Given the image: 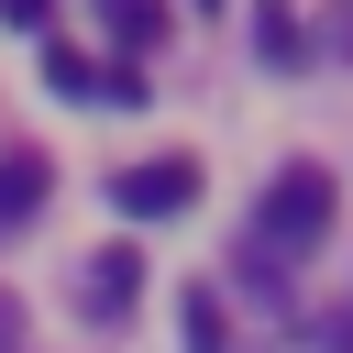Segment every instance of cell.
<instances>
[{"instance_id": "1", "label": "cell", "mask_w": 353, "mask_h": 353, "mask_svg": "<svg viewBox=\"0 0 353 353\" xmlns=\"http://www.w3.org/2000/svg\"><path fill=\"white\" fill-rule=\"evenodd\" d=\"M320 232H331V176L320 165H287L265 188V210H254V276H276V254H309Z\"/></svg>"}, {"instance_id": "2", "label": "cell", "mask_w": 353, "mask_h": 353, "mask_svg": "<svg viewBox=\"0 0 353 353\" xmlns=\"http://www.w3.org/2000/svg\"><path fill=\"white\" fill-rule=\"evenodd\" d=\"M188 199H199V165H188V154H143V165H121V210H132V221H176Z\"/></svg>"}, {"instance_id": "3", "label": "cell", "mask_w": 353, "mask_h": 353, "mask_svg": "<svg viewBox=\"0 0 353 353\" xmlns=\"http://www.w3.org/2000/svg\"><path fill=\"white\" fill-rule=\"evenodd\" d=\"M132 287H143V254H132V243H110V254H88L77 309H88V320H121V309H132Z\"/></svg>"}, {"instance_id": "4", "label": "cell", "mask_w": 353, "mask_h": 353, "mask_svg": "<svg viewBox=\"0 0 353 353\" xmlns=\"http://www.w3.org/2000/svg\"><path fill=\"white\" fill-rule=\"evenodd\" d=\"M44 176H55V165H44L33 143H11V154H0V232H22V221L44 210Z\"/></svg>"}, {"instance_id": "5", "label": "cell", "mask_w": 353, "mask_h": 353, "mask_svg": "<svg viewBox=\"0 0 353 353\" xmlns=\"http://www.w3.org/2000/svg\"><path fill=\"white\" fill-rule=\"evenodd\" d=\"M99 22H110V44H121V55H143V44L165 33V0H99Z\"/></svg>"}, {"instance_id": "6", "label": "cell", "mask_w": 353, "mask_h": 353, "mask_svg": "<svg viewBox=\"0 0 353 353\" xmlns=\"http://www.w3.org/2000/svg\"><path fill=\"white\" fill-rule=\"evenodd\" d=\"M44 88H55V99H99V66H88L77 44H44Z\"/></svg>"}, {"instance_id": "7", "label": "cell", "mask_w": 353, "mask_h": 353, "mask_svg": "<svg viewBox=\"0 0 353 353\" xmlns=\"http://www.w3.org/2000/svg\"><path fill=\"white\" fill-rule=\"evenodd\" d=\"M188 342H199V353H221V298H210V287L188 298Z\"/></svg>"}, {"instance_id": "8", "label": "cell", "mask_w": 353, "mask_h": 353, "mask_svg": "<svg viewBox=\"0 0 353 353\" xmlns=\"http://www.w3.org/2000/svg\"><path fill=\"white\" fill-rule=\"evenodd\" d=\"M44 11L55 0H0V22H22V33H44Z\"/></svg>"}, {"instance_id": "9", "label": "cell", "mask_w": 353, "mask_h": 353, "mask_svg": "<svg viewBox=\"0 0 353 353\" xmlns=\"http://www.w3.org/2000/svg\"><path fill=\"white\" fill-rule=\"evenodd\" d=\"M11 342H22V298L0 287V353H11Z\"/></svg>"}]
</instances>
